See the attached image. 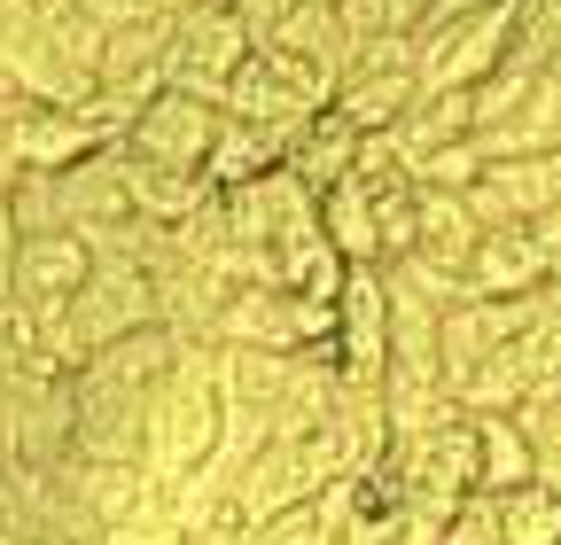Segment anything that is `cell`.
I'll return each instance as SVG.
<instances>
[{
  "label": "cell",
  "instance_id": "6da1fadb",
  "mask_svg": "<svg viewBox=\"0 0 561 545\" xmlns=\"http://www.w3.org/2000/svg\"><path fill=\"white\" fill-rule=\"evenodd\" d=\"M227 444V382H219V344H187L180 367L149 397V467L157 484H195L210 452Z\"/></svg>",
  "mask_w": 561,
  "mask_h": 545
},
{
  "label": "cell",
  "instance_id": "7a4b0ae2",
  "mask_svg": "<svg viewBox=\"0 0 561 545\" xmlns=\"http://www.w3.org/2000/svg\"><path fill=\"white\" fill-rule=\"evenodd\" d=\"M164 86H187L203 102H227L234 71L257 55V32L242 24L234 0H180L164 16Z\"/></svg>",
  "mask_w": 561,
  "mask_h": 545
},
{
  "label": "cell",
  "instance_id": "3957f363",
  "mask_svg": "<svg viewBox=\"0 0 561 545\" xmlns=\"http://www.w3.org/2000/svg\"><path fill=\"white\" fill-rule=\"evenodd\" d=\"M157 281H149V265L125 257V250H94V272H87V289L62 304V351L70 367L94 359L102 344H117V335H140V327H157Z\"/></svg>",
  "mask_w": 561,
  "mask_h": 545
},
{
  "label": "cell",
  "instance_id": "277c9868",
  "mask_svg": "<svg viewBox=\"0 0 561 545\" xmlns=\"http://www.w3.org/2000/svg\"><path fill=\"white\" fill-rule=\"evenodd\" d=\"M382 467H390V484L405 491L413 514H453L460 499L483 491V467H476V421L453 414V421L421 429V437H398Z\"/></svg>",
  "mask_w": 561,
  "mask_h": 545
},
{
  "label": "cell",
  "instance_id": "5b68a950",
  "mask_svg": "<svg viewBox=\"0 0 561 545\" xmlns=\"http://www.w3.org/2000/svg\"><path fill=\"white\" fill-rule=\"evenodd\" d=\"M413 39H421V55H413L421 94H476L507 62V47H515V0L476 9V16H453L437 32H413Z\"/></svg>",
  "mask_w": 561,
  "mask_h": 545
},
{
  "label": "cell",
  "instance_id": "8992f818",
  "mask_svg": "<svg viewBox=\"0 0 561 545\" xmlns=\"http://www.w3.org/2000/svg\"><path fill=\"white\" fill-rule=\"evenodd\" d=\"M335 335V297H297L280 281H250L219 312V344H257V351H320Z\"/></svg>",
  "mask_w": 561,
  "mask_h": 545
},
{
  "label": "cell",
  "instance_id": "52a82bcc",
  "mask_svg": "<svg viewBox=\"0 0 561 545\" xmlns=\"http://www.w3.org/2000/svg\"><path fill=\"white\" fill-rule=\"evenodd\" d=\"M219 125H227L219 102H203V94H187V86H157L149 102L125 117L117 141H125L133 156H149V164L203 172V164H210V141H219Z\"/></svg>",
  "mask_w": 561,
  "mask_h": 545
},
{
  "label": "cell",
  "instance_id": "ba28073f",
  "mask_svg": "<svg viewBox=\"0 0 561 545\" xmlns=\"http://www.w3.org/2000/svg\"><path fill=\"white\" fill-rule=\"evenodd\" d=\"M328 359H335L343 382L382 390V374H390V281H382V265H343Z\"/></svg>",
  "mask_w": 561,
  "mask_h": 545
},
{
  "label": "cell",
  "instance_id": "9c48e42d",
  "mask_svg": "<svg viewBox=\"0 0 561 545\" xmlns=\"http://www.w3.org/2000/svg\"><path fill=\"white\" fill-rule=\"evenodd\" d=\"M87 272H94V242L87 234H70V227H47V234H24L16 242V265H9V297L62 320V304L87 289Z\"/></svg>",
  "mask_w": 561,
  "mask_h": 545
},
{
  "label": "cell",
  "instance_id": "30bf717a",
  "mask_svg": "<svg viewBox=\"0 0 561 545\" xmlns=\"http://www.w3.org/2000/svg\"><path fill=\"white\" fill-rule=\"evenodd\" d=\"M483 227H530L546 211H561V149L553 156H491L468 187Z\"/></svg>",
  "mask_w": 561,
  "mask_h": 545
},
{
  "label": "cell",
  "instance_id": "8fae6325",
  "mask_svg": "<svg viewBox=\"0 0 561 545\" xmlns=\"http://www.w3.org/2000/svg\"><path fill=\"white\" fill-rule=\"evenodd\" d=\"M546 281H561V272H553V250H546V227L538 219L530 227H483L476 265H468V289L476 297H530Z\"/></svg>",
  "mask_w": 561,
  "mask_h": 545
},
{
  "label": "cell",
  "instance_id": "7c38bea8",
  "mask_svg": "<svg viewBox=\"0 0 561 545\" xmlns=\"http://www.w3.org/2000/svg\"><path fill=\"white\" fill-rule=\"evenodd\" d=\"M483 156H553L561 149V71H538L500 117L476 125Z\"/></svg>",
  "mask_w": 561,
  "mask_h": 545
},
{
  "label": "cell",
  "instance_id": "4fadbf2b",
  "mask_svg": "<svg viewBox=\"0 0 561 545\" xmlns=\"http://www.w3.org/2000/svg\"><path fill=\"white\" fill-rule=\"evenodd\" d=\"M476 242H483V219H476V202L460 187H421V227H413V250L421 265H437V272H460L468 281V265H476Z\"/></svg>",
  "mask_w": 561,
  "mask_h": 545
},
{
  "label": "cell",
  "instance_id": "5bb4252c",
  "mask_svg": "<svg viewBox=\"0 0 561 545\" xmlns=\"http://www.w3.org/2000/svg\"><path fill=\"white\" fill-rule=\"evenodd\" d=\"M359 141H367V132L328 102V109H312V117L289 132V172H297L312 195H328L335 179H351V164H359Z\"/></svg>",
  "mask_w": 561,
  "mask_h": 545
},
{
  "label": "cell",
  "instance_id": "9a60e30c",
  "mask_svg": "<svg viewBox=\"0 0 561 545\" xmlns=\"http://www.w3.org/2000/svg\"><path fill=\"white\" fill-rule=\"evenodd\" d=\"M219 382H227V405H234V414L273 421V414H280V397H289V382H297V351L219 344Z\"/></svg>",
  "mask_w": 561,
  "mask_h": 545
},
{
  "label": "cell",
  "instance_id": "2e32d148",
  "mask_svg": "<svg viewBox=\"0 0 561 545\" xmlns=\"http://www.w3.org/2000/svg\"><path fill=\"white\" fill-rule=\"evenodd\" d=\"M280 164H289V132L250 125V117H227L219 141H210L203 179H210V187H250V179H265V172H280Z\"/></svg>",
  "mask_w": 561,
  "mask_h": 545
},
{
  "label": "cell",
  "instance_id": "e0dca14e",
  "mask_svg": "<svg viewBox=\"0 0 561 545\" xmlns=\"http://www.w3.org/2000/svg\"><path fill=\"white\" fill-rule=\"evenodd\" d=\"M125 149V141H117ZM125 195H133V211L149 219V227H180L195 202L210 195V179L203 172H172V164H149V156H133L125 149Z\"/></svg>",
  "mask_w": 561,
  "mask_h": 545
},
{
  "label": "cell",
  "instance_id": "ac0fdd59",
  "mask_svg": "<svg viewBox=\"0 0 561 545\" xmlns=\"http://www.w3.org/2000/svg\"><path fill=\"white\" fill-rule=\"evenodd\" d=\"M468 132H476V94H421L390 132H382V141L405 156V164H421V156H430V149H445V141H468Z\"/></svg>",
  "mask_w": 561,
  "mask_h": 545
},
{
  "label": "cell",
  "instance_id": "d6986e66",
  "mask_svg": "<svg viewBox=\"0 0 561 545\" xmlns=\"http://www.w3.org/2000/svg\"><path fill=\"white\" fill-rule=\"evenodd\" d=\"M476 421V467H483V491H515L538 475V444L523 414H468Z\"/></svg>",
  "mask_w": 561,
  "mask_h": 545
},
{
  "label": "cell",
  "instance_id": "ffe728a7",
  "mask_svg": "<svg viewBox=\"0 0 561 545\" xmlns=\"http://www.w3.org/2000/svg\"><path fill=\"white\" fill-rule=\"evenodd\" d=\"M320 234H328V250L343 265H382V234H375V211H367L359 179H335L320 195Z\"/></svg>",
  "mask_w": 561,
  "mask_h": 545
},
{
  "label": "cell",
  "instance_id": "44dd1931",
  "mask_svg": "<svg viewBox=\"0 0 561 545\" xmlns=\"http://www.w3.org/2000/svg\"><path fill=\"white\" fill-rule=\"evenodd\" d=\"M491 499H500V545H561V484L530 475V484Z\"/></svg>",
  "mask_w": 561,
  "mask_h": 545
},
{
  "label": "cell",
  "instance_id": "7402d4cb",
  "mask_svg": "<svg viewBox=\"0 0 561 545\" xmlns=\"http://www.w3.org/2000/svg\"><path fill=\"white\" fill-rule=\"evenodd\" d=\"M538 71H561V0H515V47Z\"/></svg>",
  "mask_w": 561,
  "mask_h": 545
},
{
  "label": "cell",
  "instance_id": "603a6c76",
  "mask_svg": "<svg viewBox=\"0 0 561 545\" xmlns=\"http://www.w3.org/2000/svg\"><path fill=\"white\" fill-rule=\"evenodd\" d=\"M483 164H491V156H483V141L468 132V141H445V149H430V156L413 164V179H421V187H460V195H468Z\"/></svg>",
  "mask_w": 561,
  "mask_h": 545
},
{
  "label": "cell",
  "instance_id": "cb8c5ba5",
  "mask_svg": "<svg viewBox=\"0 0 561 545\" xmlns=\"http://www.w3.org/2000/svg\"><path fill=\"white\" fill-rule=\"evenodd\" d=\"M79 9H87L102 32H117V24H157V16H172L180 0H79Z\"/></svg>",
  "mask_w": 561,
  "mask_h": 545
},
{
  "label": "cell",
  "instance_id": "d4e9b609",
  "mask_svg": "<svg viewBox=\"0 0 561 545\" xmlns=\"http://www.w3.org/2000/svg\"><path fill=\"white\" fill-rule=\"evenodd\" d=\"M234 9H242V24L265 39V32H273L280 16H289V9H305V0H234Z\"/></svg>",
  "mask_w": 561,
  "mask_h": 545
},
{
  "label": "cell",
  "instance_id": "484cf974",
  "mask_svg": "<svg viewBox=\"0 0 561 545\" xmlns=\"http://www.w3.org/2000/svg\"><path fill=\"white\" fill-rule=\"evenodd\" d=\"M16 545H79V537H62V530H47V522H39V530H32V537H16Z\"/></svg>",
  "mask_w": 561,
  "mask_h": 545
}]
</instances>
